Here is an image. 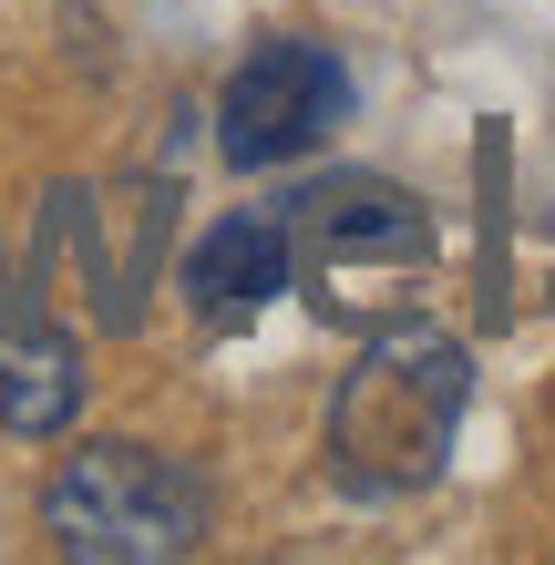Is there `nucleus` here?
<instances>
[{
    "instance_id": "obj_1",
    "label": "nucleus",
    "mask_w": 555,
    "mask_h": 565,
    "mask_svg": "<svg viewBox=\"0 0 555 565\" xmlns=\"http://www.w3.org/2000/svg\"><path fill=\"white\" fill-rule=\"evenodd\" d=\"M473 402V350L452 329L421 319H381L371 350L350 360L340 402H330V462L350 493H421L442 473L452 431Z\"/></svg>"
},
{
    "instance_id": "obj_2",
    "label": "nucleus",
    "mask_w": 555,
    "mask_h": 565,
    "mask_svg": "<svg viewBox=\"0 0 555 565\" xmlns=\"http://www.w3.org/2000/svg\"><path fill=\"white\" fill-rule=\"evenodd\" d=\"M278 216H288V288H309L319 319H340V329L402 319L412 288L433 278V216L391 175H319Z\"/></svg>"
},
{
    "instance_id": "obj_3",
    "label": "nucleus",
    "mask_w": 555,
    "mask_h": 565,
    "mask_svg": "<svg viewBox=\"0 0 555 565\" xmlns=\"http://www.w3.org/2000/svg\"><path fill=\"white\" fill-rule=\"evenodd\" d=\"M206 473L154 443H83L42 493V524L73 565H175L206 545Z\"/></svg>"
},
{
    "instance_id": "obj_4",
    "label": "nucleus",
    "mask_w": 555,
    "mask_h": 565,
    "mask_svg": "<svg viewBox=\"0 0 555 565\" xmlns=\"http://www.w3.org/2000/svg\"><path fill=\"white\" fill-rule=\"evenodd\" d=\"M350 124V73L330 42H257L237 62V83L216 93V145L226 164H299L309 145H330Z\"/></svg>"
},
{
    "instance_id": "obj_5",
    "label": "nucleus",
    "mask_w": 555,
    "mask_h": 565,
    "mask_svg": "<svg viewBox=\"0 0 555 565\" xmlns=\"http://www.w3.org/2000/svg\"><path fill=\"white\" fill-rule=\"evenodd\" d=\"M185 288H195V309H206V319L268 309V298L288 288V216H268V206L216 216L206 237H195V257H185Z\"/></svg>"
},
{
    "instance_id": "obj_6",
    "label": "nucleus",
    "mask_w": 555,
    "mask_h": 565,
    "mask_svg": "<svg viewBox=\"0 0 555 565\" xmlns=\"http://www.w3.org/2000/svg\"><path fill=\"white\" fill-rule=\"evenodd\" d=\"M83 412V360L62 329H0V422L21 443H52Z\"/></svg>"
}]
</instances>
